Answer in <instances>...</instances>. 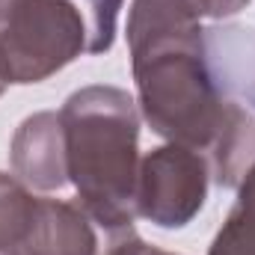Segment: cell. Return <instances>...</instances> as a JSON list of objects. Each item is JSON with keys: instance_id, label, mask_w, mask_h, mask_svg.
Masks as SVG:
<instances>
[{"instance_id": "obj_1", "label": "cell", "mask_w": 255, "mask_h": 255, "mask_svg": "<svg viewBox=\"0 0 255 255\" xmlns=\"http://www.w3.org/2000/svg\"><path fill=\"white\" fill-rule=\"evenodd\" d=\"M128 48L142 119L163 139L190 145L205 157L229 101L211 80L199 18L181 0H133Z\"/></svg>"}, {"instance_id": "obj_2", "label": "cell", "mask_w": 255, "mask_h": 255, "mask_svg": "<svg viewBox=\"0 0 255 255\" xmlns=\"http://www.w3.org/2000/svg\"><path fill=\"white\" fill-rule=\"evenodd\" d=\"M68 181L77 205L107 235L133 229L139 178V110L119 86H83L60 110Z\"/></svg>"}, {"instance_id": "obj_3", "label": "cell", "mask_w": 255, "mask_h": 255, "mask_svg": "<svg viewBox=\"0 0 255 255\" xmlns=\"http://www.w3.org/2000/svg\"><path fill=\"white\" fill-rule=\"evenodd\" d=\"M89 48V30L71 0H0V74L6 83H42Z\"/></svg>"}, {"instance_id": "obj_4", "label": "cell", "mask_w": 255, "mask_h": 255, "mask_svg": "<svg viewBox=\"0 0 255 255\" xmlns=\"http://www.w3.org/2000/svg\"><path fill=\"white\" fill-rule=\"evenodd\" d=\"M208 160L181 142H166L139 160L136 217L160 226L181 229L202 211L208 199Z\"/></svg>"}, {"instance_id": "obj_5", "label": "cell", "mask_w": 255, "mask_h": 255, "mask_svg": "<svg viewBox=\"0 0 255 255\" xmlns=\"http://www.w3.org/2000/svg\"><path fill=\"white\" fill-rule=\"evenodd\" d=\"M12 175L30 190H60L68 184L65 160V133L60 113H33L27 116L9 145Z\"/></svg>"}, {"instance_id": "obj_6", "label": "cell", "mask_w": 255, "mask_h": 255, "mask_svg": "<svg viewBox=\"0 0 255 255\" xmlns=\"http://www.w3.org/2000/svg\"><path fill=\"white\" fill-rule=\"evenodd\" d=\"M12 255H104V247L95 220L77 202L39 196L30 229Z\"/></svg>"}, {"instance_id": "obj_7", "label": "cell", "mask_w": 255, "mask_h": 255, "mask_svg": "<svg viewBox=\"0 0 255 255\" xmlns=\"http://www.w3.org/2000/svg\"><path fill=\"white\" fill-rule=\"evenodd\" d=\"M211 178L220 187H238L255 160V119L247 107L229 101L223 128L205 151Z\"/></svg>"}, {"instance_id": "obj_8", "label": "cell", "mask_w": 255, "mask_h": 255, "mask_svg": "<svg viewBox=\"0 0 255 255\" xmlns=\"http://www.w3.org/2000/svg\"><path fill=\"white\" fill-rule=\"evenodd\" d=\"M208 255H255V160L238 184V202L217 232Z\"/></svg>"}, {"instance_id": "obj_9", "label": "cell", "mask_w": 255, "mask_h": 255, "mask_svg": "<svg viewBox=\"0 0 255 255\" xmlns=\"http://www.w3.org/2000/svg\"><path fill=\"white\" fill-rule=\"evenodd\" d=\"M33 190L9 172H0V255H12L24 241L33 211H36Z\"/></svg>"}, {"instance_id": "obj_10", "label": "cell", "mask_w": 255, "mask_h": 255, "mask_svg": "<svg viewBox=\"0 0 255 255\" xmlns=\"http://www.w3.org/2000/svg\"><path fill=\"white\" fill-rule=\"evenodd\" d=\"M125 0H86L89 6V54H104L113 48L116 21Z\"/></svg>"}, {"instance_id": "obj_11", "label": "cell", "mask_w": 255, "mask_h": 255, "mask_svg": "<svg viewBox=\"0 0 255 255\" xmlns=\"http://www.w3.org/2000/svg\"><path fill=\"white\" fill-rule=\"evenodd\" d=\"M104 255H175V253L148 247L142 238H136L133 229H125V232L110 235V241H107V247H104Z\"/></svg>"}, {"instance_id": "obj_12", "label": "cell", "mask_w": 255, "mask_h": 255, "mask_svg": "<svg viewBox=\"0 0 255 255\" xmlns=\"http://www.w3.org/2000/svg\"><path fill=\"white\" fill-rule=\"evenodd\" d=\"M181 3L202 21V18H232L241 9H247L250 0H181Z\"/></svg>"}, {"instance_id": "obj_13", "label": "cell", "mask_w": 255, "mask_h": 255, "mask_svg": "<svg viewBox=\"0 0 255 255\" xmlns=\"http://www.w3.org/2000/svg\"><path fill=\"white\" fill-rule=\"evenodd\" d=\"M6 86H9V83H6V77H3V74H0V95H3V92H6Z\"/></svg>"}]
</instances>
